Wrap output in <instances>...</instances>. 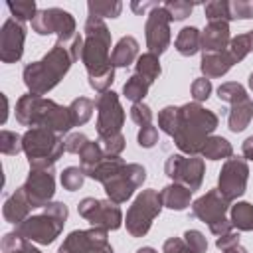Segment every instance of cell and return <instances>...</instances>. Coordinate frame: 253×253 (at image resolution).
Instances as JSON below:
<instances>
[{
	"label": "cell",
	"mask_w": 253,
	"mask_h": 253,
	"mask_svg": "<svg viewBox=\"0 0 253 253\" xmlns=\"http://www.w3.org/2000/svg\"><path fill=\"white\" fill-rule=\"evenodd\" d=\"M81 49H83V36H77L71 43L55 42L53 47L40 59L26 63L22 69L24 85L28 87V93L34 95H45L49 93L71 69V63L81 61Z\"/></svg>",
	"instance_id": "cell-1"
},
{
	"label": "cell",
	"mask_w": 253,
	"mask_h": 253,
	"mask_svg": "<svg viewBox=\"0 0 253 253\" xmlns=\"http://www.w3.org/2000/svg\"><path fill=\"white\" fill-rule=\"evenodd\" d=\"M81 63L87 69L89 87L97 93L109 91L115 81V65L111 61V32L99 18H87L83 26Z\"/></svg>",
	"instance_id": "cell-2"
},
{
	"label": "cell",
	"mask_w": 253,
	"mask_h": 253,
	"mask_svg": "<svg viewBox=\"0 0 253 253\" xmlns=\"http://www.w3.org/2000/svg\"><path fill=\"white\" fill-rule=\"evenodd\" d=\"M219 119L213 111L202 107L200 103H186L178 107V123L176 130L172 134L174 144L178 150L186 156H198L206 144V140L211 136V132L217 128Z\"/></svg>",
	"instance_id": "cell-3"
},
{
	"label": "cell",
	"mask_w": 253,
	"mask_h": 253,
	"mask_svg": "<svg viewBox=\"0 0 253 253\" xmlns=\"http://www.w3.org/2000/svg\"><path fill=\"white\" fill-rule=\"evenodd\" d=\"M16 121L24 126L49 128L57 134H69L73 128L69 107L55 103L53 99H45L42 95L26 93L16 101Z\"/></svg>",
	"instance_id": "cell-4"
},
{
	"label": "cell",
	"mask_w": 253,
	"mask_h": 253,
	"mask_svg": "<svg viewBox=\"0 0 253 253\" xmlns=\"http://www.w3.org/2000/svg\"><path fill=\"white\" fill-rule=\"evenodd\" d=\"M67 215L69 210L63 202H49L45 208H42L40 213H34L26 217L20 225H16V233H20L24 239L32 243L49 245L63 231Z\"/></svg>",
	"instance_id": "cell-5"
},
{
	"label": "cell",
	"mask_w": 253,
	"mask_h": 253,
	"mask_svg": "<svg viewBox=\"0 0 253 253\" xmlns=\"http://www.w3.org/2000/svg\"><path fill=\"white\" fill-rule=\"evenodd\" d=\"M22 144L30 168H53V164L65 152V138L42 126L28 128L22 134Z\"/></svg>",
	"instance_id": "cell-6"
},
{
	"label": "cell",
	"mask_w": 253,
	"mask_h": 253,
	"mask_svg": "<svg viewBox=\"0 0 253 253\" xmlns=\"http://www.w3.org/2000/svg\"><path fill=\"white\" fill-rule=\"evenodd\" d=\"M162 208L164 206L160 200V192H156L152 188L142 190L134 198L130 208L126 210L125 225H126V231L130 233V237H144L150 231L152 221L160 215Z\"/></svg>",
	"instance_id": "cell-7"
},
{
	"label": "cell",
	"mask_w": 253,
	"mask_h": 253,
	"mask_svg": "<svg viewBox=\"0 0 253 253\" xmlns=\"http://www.w3.org/2000/svg\"><path fill=\"white\" fill-rule=\"evenodd\" d=\"M32 30L38 36L55 34L57 42H61V43H71L79 36L77 34V26H75V18L63 8L38 10L36 18L32 20Z\"/></svg>",
	"instance_id": "cell-8"
},
{
	"label": "cell",
	"mask_w": 253,
	"mask_h": 253,
	"mask_svg": "<svg viewBox=\"0 0 253 253\" xmlns=\"http://www.w3.org/2000/svg\"><path fill=\"white\" fill-rule=\"evenodd\" d=\"M164 172L172 182L186 186L188 190H200L206 174V162L200 156L186 154H170L164 162Z\"/></svg>",
	"instance_id": "cell-9"
},
{
	"label": "cell",
	"mask_w": 253,
	"mask_h": 253,
	"mask_svg": "<svg viewBox=\"0 0 253 253\" xmlns=\"http://www.w3.org/2000/svg\"><path fill=\"white\" fill-rule=\"evenodd\" d=\"M77 211L81 217H85L93 227L105 229V231H115L123 225V211L119 204L107 200H97V198H83L77 204Z\"/></svg>",
	"instance_id": "cell-10"
},
{
	"label": "cell",
	"mask_w": 253,
	"mask_h": 253,
	"mask_svg": "<svg viewBox=\"0 0 253 253\" xmlns=\"http://www.w3.org/2000/svg\"><path fill=\"white\" fill-rule=\"evenodd\" d=\"M146 180V170L144 166L140 164H125L113 178H109L103 188H105V194L111 202L115 204H125L132 194L134 190H138Z\"/></svg>",
	"instance_id": "cell-11"
},
{
	"label": "cell",
	"mask_w": 253,
	"mask_h": 253,
	"mask_svg": "<svg viewBox=\"0 0 253 253\" xmlns=\"http://www.w3.org/2000/svg\"><path fill=\"white\" fill-rule=\"evenodd\" d=\"M97 109V134L99 138L119 134L125 125V109L115 91H105L95 99Z\"/></svg>",
	"instance_id": "cell-12"
},
{
	"label": "cell",
	"mask_w": 253,
	"mask_h": 253,
	"mask_svg": "<svg viewBox=\"0 0 253 253\" xmlns=\"http://www.w3.org/2000/svg\"><path fill=\"white\" fill-rule=\"evenodd\" d=\"M247 180H249V166L245 158L239 156H231L223 162L219 176H217V190L219 194L233 202L237 198H241L247 190Z\"/></svg>",
	"instance_id": "cell-13"
},
{
	"label": "cell",
	"mask_w": 253,
	"mask_h": 253,
	"mask_svg": "<svg viewBox=\"0 0 253 253\" xmlns=\"http://www.w3.org/2000/svg\"><path fill=\"white\" fill-rule=\"evenodd\" d=\"M107 233L99 227L75 229L63 239L57 253H115Z\"/></svg>",
	"instance_id": "cell-14"
},
{
	"label": "cell",
	"mask_w": 253,
	"mask_h": 253,
	"mask_svg": "<svg viewBox=\"0 0 253 253\" xmlns=\"http://www.w3.org/2000/svg\"><path fill=\"white\" fill-rule=\"evenodd\" d=\"M170 14L164 10V6H156L148 12L146 24H144V38H146V47L154 55H162L172 42L170 34Z\"/></svg>",
	"instance_id": "cell-15"
},
{
	"label": "cell",
	"mask_w": 253,
	"mask_h": 253,
	"mask_svg": "<svg viewBox=\"0 0 253 253\" xmlns=\"http://www.w3.org/2000/svg\"><path fill=\"white\" fill-rule=\"evenodd\" d=\"M22 186L34 210L45 208L55 194V172L53 168H30V174Z\"/></svg>",
	"instance_id": "cell-16"
},
{
	"label": "cell",
	"mask_w": 253,
	"mask_h": 253,
	"mask_svg": "<svg viewBox=\"0 0 253 253\" xmlns=\"http://www.w3.org/2000/svg\"><path fill=\"white\" fill-rule=\"evenodd\" d=\"M26 26L16 18H8L0 28V59L2 63H16L24 55Z\"/></svg>",
	"instance_id": "cell-17"
},
{
	"label": "cell",
	"mask_w": 253,
	"mask_h": 253,
	"mask_svg": "<svg viewBox=\"0 0 253 253\" xmlns=\"http://www.w3.org/2000/svg\"><path fill=\"white\" fill-rule=\"evenodd\" d=\"M229 204L231 202L225 200L219 194L217 188H213V190L206 192L204 196H200L198 200L192 202V215L198 217L200 221L208 223V227H210V225H213V223H217L219 219L225 217V213L229 210Z\"/></svg>",
	"instance_id": "cell-18"
},
{
	"label": "cell",
	"mask_w": 253,
	"mask_h": 253,
	"mask_svg": "<svg viewBox=\"0 0 253 253\" xmlns=\"http://www.w3.org/2000/svg\"><path fill=\"white\" fill-rule=\"evenodd\" d=\"M34 208H32V204H30V200H28V196H26V190H24V186H20V188H16V192H12L8 198H6V202H4V206H2V215H4V219L8 221V223H14V225H20L26 217H30Z\"/></svg>",
	"instance_id": "cell-19"
},
{
	"label": "cell",
	"mask_w": 253,
	"mask_h": 253,
	"mask_svg": "<svg viewBox=\"0 0 253 253\" xmlns=\"http://www.w3.org/2000/svg\"><path fill=\"white\" fill-rule=\"evenodd\" d=\"M231 42L229 22H208L202 32V51H223Z\"/></svg>",
	"instance_id": "cell-20"
},
{
	"label": "cell",
	"mask_w": 253,
	"mask_h": 253,
	"mask_svg": "<svg viewBox=\"0 0 253 253\" xmlns=\"http://www.w3.org/2000/svg\"><path fill=\"white\" fill-rule=\"evenodd\" d=\"M235 65L231 53L227 49L223 51H210L202 55L200 61V71L204 73V77L208 79H215V77H223L231 67Z\"/></svg>",
	"instance_id": "cell-21"
},
{
	"label": "cell",
	"mask_w": 253,
	"mask_h": 253,
	"mask_svg": "<svg viewBox=\"0 0 253 253\" xmlns=\"http://www.w3.org/2000/svg\"><path fill=\"white\" fill-rule=\"evenodd\" d=\"M160 200H162L164 208L182 211L192 204V190H188L186 186H182L178 182H172L160 190Z\"/></svg>",
	"instance_id": "cell-22"
},
{
	"label": "cell",
	"mask_w": 253,
	"mask_h": 253,
	"mask_svg": "<svg viewBox=\"0 0 253 253\" xmlns=\"http://www.w3.org/2000/svg\"><path fill=\"white\" fill-rule=\"evenodd\" d=\"M251 119H253V99L245 97L231 105L227 113V126L231 132H241L249 126Z\"/></svg>",
	"instance_id": "cell-23"
},
{
	"label": "cell",
	"mask_w": 253,
	"mask_h": 253,
	"mask_svg": "<svg viewBox=\"0 0 253 253\" xmlns=\"http://www.w3.org/2000/svg\"><path fill=\"white\" fill-rule=\"evenodd\" d=\"M138 47L140 45L132 36H123L111 53V61H113L115 69L117 67H128L130 63H134L138 59Z\"/></svg>",
	"instance_id": "cell-24"
},
{
	"label": "cell",
	"mask_w": 253,
	"mask_h": 253,
	"mask_svg": "<svg viewBox=\"0 0 253 253\" xmlns=\"http://www.w3.org/2000/svg\"><path fill=\"white\" fill-rule=\"evenodd\" d=\"M176 51L184 57H192L198 51H202V32L196 26H186L176 36Z\"/></svg>",
	"instance_id": "cell-25"
},
{
	"label": "cell",
	"mask_w": 253,
	"mask_h": 253,
	"mask_svg": "<svg viewBox=\"0 0 253 253\" xmlns=\"http://www.w3.org/2000/svg\"><path fill=\"white\" fill-rule=\"evenodd\" d=\"M200 156H202V158H208V160H221V158L227 160V158L233 156V146H231V142H229L227 138L211 134V136L206 140V144H204Z\"/></svg>",
	"instance_id": "cell-26"
},
{
	"label": "cell",
	"mask_w": 253,
	"mask_h": 253,
	"mask_svg": "<svg viewBox=\"0 0 253 253\" xmlns=\"http://www.w3.org/2000/svg\"><path fill=\"white\" fill-rule=\"evenodd\" d=\"M134 73L140 75L144 81H148V83L152 85V83L160 77V73H162L158 55H154V53H150V51L138 55V59H136V63H134Z\"/></svg>",
	"instance_id": "cell-27"
},
{
	"label": "cell",
	"mask_w": 253,
	"mask_h": 253,
	"mask_svg": "<svg viewBox=\"0 0 253 253\" xmlns=\"http://www.w3.org/2000/svg\"><path fill=\"white\" fill-rule=\"evenodd\" d=\"M125 164H126V162H125L121 156H105L95 168H91V170L87 172V176H89L91 180H95V182L105 184V182H107L109 178H113Z\"/></svg>",
	"instance_id": "cell-28"
},
{
	"label": "cell",
	"mask_w": 253,
	"mask_h": 253,
	"mask_svg": "<svg viewBox=\"0 0 253 253\" xmlns=\"http://www.w3.org/2000/svg\"><path fill=\"white\" fill-rule=\"evenodd\" d=\"M231 223L239 231H253V206L249 202H237L231 206Z\"/></svg>",
	"instance_id": "cell-29"
},
{
	"label": "cell",
	"mask_w": 253,
	"mask_h": 253,
	"mask_svg": "<svg viewBox=\"0 0 253 253\" xmlns=\"http://www.w3.org/2000/svg\"><path fill=\"white\" fill-rule=\"evenodd\" d=\"M105 156H107V154L103 152L99 140H89V142L81 148V152H79V164H81V170L85 172V176H87V172H89L91 168H95Z\"/></svg>",
	"instance_id": "cell-30"
},
{
	"label": "cell",
	"mask_w": 253,
	"mask_h": 253,
	"mask_svg": "<svg viewBox=\"0 0 253 253\" xmlns=\"http://www.w3.org/2000/svg\"><path fill=\"white\" fill-rule=\"evenodd\" d=\"M227 51L231 53V57H233L235 63L243 61V59L253 51V30L231 38V42H229V45H227Z\"/></svg>",
	"instance_id": "cell-31"
},
{
	"label": "cell",
	"mask_w": 253,
	"mask_h": 253,
	"mask_svg": "<svg viewBox=\"0 0 253 253\" xmlns=\"http://www.w3.org/2000/svg\"><path fill=\"white\" fill-rule=\"evenodd\" d=\"M0 247H2V253H42L38 247L32 245V241L24 239V237H22L20 233H16V231L6 233V235L2 237Z\"/></svg>",
	"instance_id": "cell-32"
},
{
	"label": "cell",
	"mask_w": 253,
	"mask_h": 253,
	"mask_svg": "<svg viewBox=\"0 0 253 253\" xmlns=\"http://www.w3.org/2000/svg\"><path fill=\"white\" fill-rule=\"evenodd\" d=\"M87 8H89V16L91 18H117L121 16V10H123V4L119 0H89L87 2Z\"/></svg>",
	"instance_id": "cell-33"
},
{
	"label": "cell",
	"mask_w": 253,
	"mask_h": 253,
	"mask_svg": "<svg viewBox=\"0 0 253 253\" xmlns=\"http://www.w3.org/2000/svg\"><path fill=\"white\" fill-rule=\"evenodd\" d=\"M93 109H95V103L89 99V97H77L69 103V113H71V121H73V126H81L85 125L91 115H93Z\"/></svg>",
	"instance_id": "cell-34"
},
{
	"label": "cell",
	"mask_w": 253,
	"mask_h": 253,
	"mask_svg": "<svg viewBox=\"0 0 253 253\" xmlns=\"http://www.w3.org/2000/svg\"><path fill=\"white\" fill-rule=\"evenodd\" d=\"M148 87H150L148 81H144L140 75L132 73V75L126 79V83L123 85V95H125L128 101H132V103H142V99L148 95Z\"/></svg>",
	"instance_id": "cell-35"
},
{
	"label": "cell",
	"mask_w": 253,
	"mask_h": 253,
	"mask_svg": "<svg viewBox=\"0 0 253 253\" xmlns=\"http://www.w3.org/2000/svg\"><path fill=\"white\" fill-rule=\"evenodd\" d=\"M8 6V10H10V14H12V18H16L18 22H32L34 18H36V14H38V6H36V2L34 0H18V2H8L6 4Z\"/></svg>",
	"instance_id": "cell-36"
},
{
	"label": "cell",
	"mask_w": 253,
	"mask_h": 253,
	"mask_svg": "<svg viewBox=\"0 0 253 253\" xmlns=\"http://www.w3.org/2000/svg\"><path fill=\"white\" fill-rule=\"evenodd\" d=\"M0 152L6 156H16L20 152H24V144H22V134L14 132V130H0Z\"/></svg>",
	"instance_id": "cell-37"
},
{
	"label": "cell",
	"mask_w": 253,
	"mask_h": 253,
	"mask_svg": "<svg viewBox=\"0 0 253 253\" xmlns=\"http://www.w3.org/2000/svg\"><path fill=\"white\" fill-rule=\"evenodd\" d=\"M217 97H219V101H225V103L233 105V103H237V101H241V99H245L249 95H247V91H245V87L241 83L225 81V83H221L217 87Z\"/></svg>",
	"instance_id": "cell-38"
},
{
	"label": "cell",
	"mask_w": 253,
	"mask_h": 253,
	"mask_svg": "<svg viewBox=\"0 0 253 253\" xmlns=\"http://www.w3.org/2000/svg\"><path fill=\"white\" fill-rule=\"evenodd\" d=\"M208 22H229L231 12H229V2L227 0H211L204 8Z\"/></svg>",
	"instance_id": "cell-39"
},
{
	"label": "cell",
	"mask_w": 253,
	"mask_h": 253,
	"mask_svg": "<svg viewBox=\"0 0 253 253\" xmlns=\"http://www.w3.org/2000/svg\"><path fill=\"white\" fill-rule=\"evenodd\" d=\"M59 180H61L63 190H67V192H77V190L83 186V182H85V172L81 170V166H67V168L61 172Z\"/></svg>",
	"instance_id": "cell-40"
},
{
	"label": "cell",
	"mask_w": 253,
	"mask_h": 253,
	"mask_svg": "<svg viewBox=\"0 0 253 253\" xmlns=\"http://www.w3.org/2000/svg\"><path fill=\"white\" fill-rule=\"evenodd\" d=\"M164 6V10L170 14V18L174 20V22H180V20H186L190 14H192V10H194V2H186V0H168V2H164L162 4Z\"/></svg>",
	"instance_id": "cell-41"
},
{
	"label": "cell",
	"mask_w": 253,
	"mask_h": 253,
	"mask_svg": "<svg viewBox=\"0 0 253 253\" xmlns=\"http://www.w3.org/2000/svg\"><path fill=\"white\" fill-rule=\"evenodd\" d=\"M176 123H178V107L168 105L158 113V128L162 132H166L168 136L174 134L176 130Z\"/></svg>",
	"instance_id": "cell-42"
},
{
	"label": "cell",
	"mask_w": 253,
	"mask_h": 253,
	"mask_svg": "<svg viewBox=\"0 0 253 253\" xmlns=\"http://www.w3.org/2000/svg\"><path fill=\"white\" fill-rule=\"evenodd\" d=\"M99 144H101V148H103V152L107 156H121V152L126 146V140H125L123 132H119V134H111V136L99 138Z\"/></svg>",
	"instance_id": "cell-43"
},
{
	"label": "cell",
	"mask_w": 253,
	"mask_h": 253,
	"mask_svg": "<svg viewBox=\"0 0 253 253\" xmlns=\"http://www.w3.org/2000/svg\"><path fill=\"white\" fill-rule=\"evenodd\" d=\"M231 20H251L253 18V0H233L229 2Z\"/></svg>",
	"instance_id": "cell-44"
},
{
	"label": "cell",
	"mask_w": 253,
	"mask_h": 253,
	"mask_svg": "<svg viewBox=\"0 0 253 253\" xmlns=\"http://www.w3.org/2000/svg\"><path fill=\"white\" fill-rule=\"evenodd\" d=\"M190 91H192V97H194L196 103L208 101L210 95H211V81H210L208 77H198V79L192 81Z\"/></svg>",
	"instance_id": "cell-45"
},
{
	"label": "cell",
	"mask_w": 253,
	"mask_h": 253,
	"mask_svg": "<svg viewBox=\"0 0 253 253\" xmlns=\"http://www.w3.org/2000/svg\"><path fill=\"white\" fill-rule=\"evenodd\" d=\"M130 119L138 126L152 125V109L146 103H132V107H130Z\"/></svg>",
	"instance_id": "cell-46"
},
{
	"label": "cell",
	"mask_w": 253,
	"mask_h": 253,
	"mask_svg": "<svg viewBox=\"0 0 253 253\" xmlns=\"http://www.w3.org/2000/svg\"><path fill=\"white\" fill-rule=\"evenodd\" d=\"M184 241H186V245H188L194 253H206V251H208V241H206L204 233L198 231V229H188V231H184Z\"/></svg>",
	"instance_id": "cell-47"
},
{
	"label": "cell",
	"mask_w": 253,
	"mask_h": 253,
	"mask_svg": "<svg viewBox=\"0 0 253 253\" xmlns=\"http://www.w3.org/2000/svg\"><path fill=\"white\" fill-rule=\"evenodd\" d=\"M136 140H138V146H142V148H152V146L158 142V130H156V126H152V125L140 126V130H138V134H136Z\"/></svg>",
	"instance_id": "cell-48"
},
{
	"label": "cell",
	"mask_w": 253,
	"mask_h": 253,
	"mask_svg": "<svg viewBox=\"0 0 253 253\" xmlns=\"http://www.w3.org/2000/svg\"><path fill=\"white\" fill-rule=\"evenodd\" d=\"M89 142V138L83 134V132H69L65 136V152H71V154H79L81 148Z\"/></svg>",
	"instance_id": "cell-49"
},
{
	"label": "cell",
	"mask_w": 253,
	"mask_h": 253,
	"mask_svg": "<svg viewBox=\"0 0 253 253\" xmlns=\"http://www.w3.org/2000/svg\"><path fill=\"white\" fill-rule=\"evenodd\" d=\"M162 253H194L182 237H170L162 245Z\"/></svg>",
	"instance_id": "cell-50"
},
{
	"label": "cell",
	"mask_w": 253,
	"mask_h": 253,
	"mask_svg": "<svg viewBox=\"0 0 253 253\" xmlns=\"http://www.w3.org/2000/svg\"><path fill=\"white\" fill-rule=\"evenodd\" d=\"M237 243H239V233H235V231H229V233H225V235L215 239V247L221 249V251H225V249H229V247H233Z\"/></svg>",
	"instance_id": "cell-51"
},
{
	"label": "cell",
	"mask_w": 253,
	"mask_h": 253,
	"mask_svg": "<svg viewBox=\"0 0 253 253\" xmlns=\"http://www.w3.org/2000/svg\"><path fill=\"white\" fill-rule=\"evenodd\" d=\"M241 152H243V158L245 160H251L253 162V136H247L241 144Z\"/></svg>",
	"instance_id": "cell-52"
},
{
	"label": "cell",
	"mask_w": 253,
	"mask_h": 253,
	"mask_svg": "<svg viewBox=\"0 0 253 253\" xmlns=\"http://www.w3.org/2000/svg\"><path fill=\"white\" fill-rule=\"evenodd\" d=\"M130 6H132V10H134L136 14H140V12H146L148 8H150V10H152V8H156L158 4H154V2H148V4H136V2H132Z\"/></svg>",
	"instance_id": "cell-53"
},
{
	"label": "cell",
	"mask_w": 253,
	"mask_h": 253,
	"mask_svg": "<svg viewBox=\"0 0 253 253\" xmlns=\"http://www.w3.org/2000/svg\"><path fill=\"white\" fill-rule=\"evenodd\" d=\"M223 253H247V249L241 245V243H237V245H233V247H229V249H225Z\"/></svg>",
	"instance_id": "cell-54"
},
{
	"label": "cell",
	"mask_w": 253,
	"mask_h": 253,
	"mask_svg": "<svg viewBox=\"0 0 253 253\" xmlns=\"http://www.w3.org/2000/svg\"><path fill=\"white\" fill-rule=\"evenodd\" d=\"M136 253H158L154 247H140V249H136Z\"/></svg>",
	"instance_id": "cell-55"
},
{
	"label": "cell",
	"mask_w": 253,
	"mask_h": 253,
	"mask_svg": "<svg viewBox=\"0 0 253 253\" xmlns=\"http://www.w3.org/2000/svg\"><path fill=\"white\" fill-rule=\"evenodd\" d=\"M249 89H251V91H253V71H251V73H249Z\"/></svg>",
	"instance_id": "cell-56"
}]
</instances>
